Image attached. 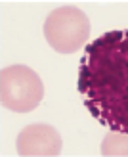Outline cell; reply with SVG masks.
<instances>
[{
    "mask_svg": "<svg viewBox=\"0 0 128 157\" xmlns=\"http://www.w3.org/2000/svg\"><path fill=\"white\" fill-rule=\"evenodd\" d=\"M101 155L105 157H124L128 155V134L107 132L101 142Z\"/></svg>",
    "mask_w": 128,
    "mask_h": 157,
    "instance_id": "277c9868",
    "label": "cell"
},
{
    "mask_svg": "<svg viewBox=\"0 0 128 157\" xmlns=\"http://www.w3.org/2000/svg\"><path fill=\"white\" fill-rule=\"evenodd\" d=\"M61 146L59 132L46 123L27 124L15 140V150L23 157H54L59 155Z\"/></svg>",
    "mask_w": 128,
    "mask_h": 157,
    "instance_id": "3957f363",
    "label": "cell"
},
{
    "mask_svg": "<svg viewBox=\"0 0 128 157\" xmlns=\"http://www.w3.org/2000/svg\"><path fill=\"white\" fill-rule=\"evenodd\" d=\"M44 98V84L35 69L27 65H10L0 73V100L13 113H29Z\"/></svg>",
    "mask_w": 128,
    "mask_h": 157,
    "instance_id": "7a4b0ae2",
    "label": "cell"
},
{
    "mask_svg": "<svg viewBox=\"0 0 128 157\" xmlns=\"http://www.w3.org/2000/svg\"><path fill=\"white\" fill-rule=\"evenodd\" d=\"M44 36L59 54H75L90 36V19L77 6H61L48 13Z\"/></svg>",
    "mask_w": 128,
    "mask_h": 157,
    "instance_id": "6da1fadb",
    "label": "cell"
}]
</instances>
